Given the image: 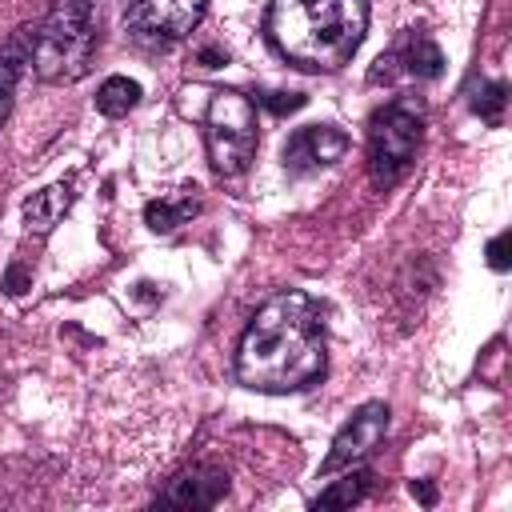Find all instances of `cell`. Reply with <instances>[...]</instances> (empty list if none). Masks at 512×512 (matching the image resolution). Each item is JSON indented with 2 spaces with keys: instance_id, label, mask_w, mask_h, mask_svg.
Returning <instances> with one entry per match:
<instances>
[{
  "instance_id": "obj_1",
  "label": "cell",
  "mask_w": 512,
  "mask_h": 512,
  "mask_svg": "<svg viewBox=\"0 0 512 512\" xmlns=\"http://www.w3.org/2000/svg\"><path fill=\"white\" fill-rule=\"evenodd\" d=\"M324 372L320 312L304 292L272 296L240 336L236 380L256 392H296Z\"/></svg>"
},
{
  "instance_id": "obj_2",
  "label": "cell",
  "mask_w": 512,
  "mask_h": 512,
  "mask_svg": "<svg viewBox=\"0 0 512 512\" xmlns=\"http://www.w3.org/2000/svg\"><path fill=\"white\" fill-rule=\"evenodd\" d=\"M268 40L300 68H344L368 28V0H272Z\"/></svg>"
},
{
  "instance_id": "obj_3",
  "label": "cell",
  "mask_w": 512,
  "mask_h": 512,
  "mask_svg": "<svg viewBox=\"0 0 512 512\" xmlns=\"http://www.w3.org/2000/svg\"><path fill=\"white\" fill-rule=\"evenodd\" d=\"M92 4L96 0H56L32 36V68L40 80H80L92 60Z\"/></svg>"
},
{
  "instance_id": "obj_4",
  "label": "cell",
  "mask_w": 512,
  "mask_h": 512,
  "mask_svg": "<svg viewBox=\"0 0 512 512\" xmlns=\"http://www.w3.org/2000/svg\"><path fill=\"white\" fill-rule=\"evenodd\" d=\"M420 128H424V104L416 96H396L392 104H384L372 116L368 168H372V180L380 188H392L408 172L416 144H420Z\"/></svg>"
},
{
  "instance_id": "obj_5",
  "label": "cell",
  "mask_w": 512,
  "mask_h": 512,
  "mask_svg": "<svg viewBox=\"0 0 512 512\" xmlns=\"http://www.w3.org/2000/svg\"><path fill=\"white\" fill-rule=\"evenodd\" d=\"M208 160L220 176H240L256 156V108L240 92H216L204 112Z\"/></svg>"
},
{
  "instance_id": "obj_6",
  "label": "cell",
  "mask_w": 512,
  "mask_h": 512,
  "mask_svg": "<svg viewBox=\"0 0 512 512\" xmlns=\"http://www.w3.org/2000/svg\"><path fill=\"white\" fill-rule=\"evenodd\" d=\"M384 432H388V404H384V400L360 404V408L352 412V420L336 432V440H332V448H328L320 472L332 476V472H340V468H356L360 460H368V456L376 452V444L384 440Z\"/></svg>"
},
{
  "instance_id": "obj_7",
  "label": "cell",
  "mask_w": 512,
  "mask_h": 512,
  "mask_svg": "<svg viewBox=\"0 0 512 512\" xmlns=\"http://www.w3.org/2000/svg\"><path fill=\"white\" fill-rule=\"evenodd\" d=\"M204 16V0H136L128 12V28L140 40L168 44L184 40Z\"/></svg>"
},
{
  "instance_id": "obj_8",
  "label": "cell",
  "mask_w": 512,
  "mask_h": 512,
  "mask_svg": "<svg viewBox=\"0 0 512 512\" xmlns=\"http://www.w3.org/2000/svg\"><path fill=\"white\" fill-rule=\"evenodd\" d=\"M348 152V136L332 124H308V128H296L284 144V168L296 172V176H308L316 168H328L336 164L340 156Z\"/></svg>"
},
{
  "instance_id": "obj_9",
  "label": "cell",
  "mask_w": 512,
  "mask_h": 512,
  "mask_svg": "<svg viewBox=\"0 0 512 512\" xmlns=\"http://www.w3.org/2000/svg\"><path fill=\"white\" fill-rule=\"evenodd\" d=\"M224 492H228V476L212 464H196V468L180 472L160 492L156 504H164V508H212V504H220Z\"/></svg>"
},
{
  "instance_id": "obj_10",
  "label": "cell",
  "mask_w": 512,
  "mask_h": 512,
  "mask_svg": "<svg viewBox=\"0 0 512 512\" xmlns=\"http://www.w3.org/2000/svg\"><path fill=\"white\" fill-rule=\"evenodd\" d=\"M396 68H400V72H408V76H416V80H436V76L444 72V56H440V48H436L428 36H412L404 48H396V52L380 56V60H376V68L368 72V80H372V84H380V80H388Z\"/></svg>"
},
{
  "instance_id": "obj_11",
  "label": "cell",
  "mask_w": 512,
  "mask_h": 512,
  "mask_svg": "<svg viewBox=\"0 0 512 512\" xmlns=\"http://www.w3.org/2000/svg\"><path fill=\"white\" fill-rule=\"evenodd\" d=\"M32 36H36V28H20V32H12V40L0 48V124H4V116H8V104H12V92H16L20 72L32 64Z\"/></svg>"
},
{
  "instance_id": "obj_12",
  "label": "cell",
  "mask_w": 512,
  "mask_h": 512,
  "mask_svg": "<svg viewBox=\"0 0 512 512\" xmlns=\"http://www.w3.org/2000/svg\"><path fill=\"white\" fill-rule=\"evenodd\" d=\"M68 208H72V184L40 188V192L24 204V224H28V232L44 236V232H52V228L64 220V212H68Z\"/></svg>"
},
{
  "instance_id": "obj_13",
  "label": "cell",
  "mask_w": 512,
  "mask_h": 512,
  "mask_svg": "<svg viewBox=\"0 0 512 512\" xmlns=\"http://www.w3.org/2000/svg\"><path fill=\"white\" fill-rule=\"evenodd\" d=\"M192 212H196V200H192V196H160V200H148V204H144V224H148L152 232H172V228H180Z\"/></svg>"
},
{
  "instance_id": "obj_14",
  "label": "cell",
  "mask_w": 512,
  "mask_h": 512,
  "mask_svg": "<svg viewBox=\"0 0 512 512\" xmlns=\"http://www.w3.org/2000/svg\"><path fill=\"white\" fill-rule=\"evenodd\" d=\"M136 104H140V84L128 80V76H108V80L100 84V92H96V108H100L104 116H124V112L136 108Z\"/></svg>"
},
{
  "instance_id": "obj_15",
  "label": "cell",
  "mask_w": 512,
  "mask_h": 512,
  "mask_svg": "<svg viewBox=\"0 0 512 512\" xmlns=\"http://www.w3.org/2000/svg\"><path fill=\"white\" fill-rule=\"evenodd\" d=\"M364 492H368V472H364V468H356V472L348 468V476L336 480L332 488H324L312 504H316V508H348V504H356Z\"/></svg>"
},
{
  "instance_id": "obj_16",
  "label": "cell",
  "mask_w": 512,
  "mask_h": 512,
  "mask_svg": "<svg viewBox=\"0 0 512 512\" xmlns=\"http://www.w3.org/2000/svg\"><path fill=\"white\" fill-rule=\"evenodd\" d=\"M504 100H508V88H504L500 80H488V84L476 88V96H472V112H476L480 120H488V124H500V116H504Z\"/></svg>"
},
{
  "instance_id": "obj_17",
  "label": "cell",
  "mask_w": 512,
  "mask_h": 512,
  "mask_svg": "<svg viewBox=\"0 0 512 512\" xmlns=\"http://www.w3.org/2000/svg\"><path fill=\"white\" fill-rule=\"evenodd\" d=\"M260 104H264L272 116H288V112H300V108L308 104V96H300V92H264Z\"/></svg>"
},
{
  "instance_id": "obj_18",
  "label": "cell",
  "mask_w": 512,
  "mask_h": 512,
  "mask_svg": "<svg viewBox=\"0 0 512 512\" xmlns=\"http://www.w3.org/2000/svg\"><path fill=\"white\" fill-rule=\"evenodd\" d=\"M508 240H512V236H508V232H500V236L488 244V264H492L496 272H504V268H508Z\"/></svg>"
},
{
  "instance_id": "obj_19",
  "label": "cell",
  "mask_w": 512,
  "mask_h": 512,
  "mask_svg": "<svg viewBox=\"0 0 512 512\" xmlns=\"http://www.w3.org/2000/svg\"><path fill=\"white\" fill-rule=\"evenodd\" d=\"M8 296H20L24 288H28V272H24V264H12L8 272H4V284H0Z\"/></svg>"
},
{
  "instance_id": "obj_20",
  "label": "cell",
  "mask_w": 512,
  "mask_h": 512,
  "mask_svg": "<svg viewBox=\"0 0 512 512\" xmlns=\"http://www.w3.org/2000/svg\"><path fill=\"white\" fill-rule=\"evenodd\" d=\"M408 492H412V496H416L420 504H428V508L436 504V488H432L428 480H412V484H408Z\"/></svg>"
},
{
  "instance_id": "obj_21",
  "label": "cell",
  "mask_w": 512,
  "mask_h": 512,
  "mask_svg": "<svg viewBox=\"0 0 512 512\" xmlns=\"http://www.w3.org/2000/svg\"><path fill=\"white\" fill-rule=\"evenodd\" d=\"M200 64L204 68H220V64H228V56L220 48H200Z\"/></svg>"
}]
</instances>
